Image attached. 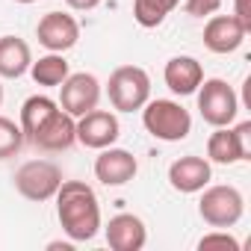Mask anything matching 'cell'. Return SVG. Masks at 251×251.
Returning a JSON list of instances; mask_svg holds the SVG:
<instances>
[{
  "label": "cell",
  "instance_id": "obj_1",
  "mask_svg": "<svg viewBox=\"0 0 251 251\" xmlns=\"http://www.w3.org/2000/svg\"><path fill=\"white\" fill-rule=\"evenodd\" d=\"M56 219L71 242H89L100 230V204L86 180H62L56 189Z\"/></svg>",
  "mask_w": 251,
  "mask_h": 251
},
{
  "label": "cell",
  "instance_id": "obj_2",
  "mask_svg": "<svg viewBox=\"0 0 251 251\" xmlns=\"http://www.w3.org/2000/svg\"><path fill=\"white\" fill-rule=\"evenodd\" d=\"M142 124L145 130L160 139V142H180L192 133V115L183 103L169 100V98H157L148 100L142 106Z\"/></svg>",
  "mask_w": 251,
  "mask_h": 251
},
{
  "label": "cell",
  "instance_id": "obj_3",
  "mask_svg": "<svg viewBox=\"0 0 251 251\" xmlns=\"http://www.w3.org/2000/svg\"><path fill=\"white\" fill-rule=\"evenodd\" d=\"M106 95L118 112H136L151 100V77L139 65H121L109 74Z\"/></svg>",
  "mask_w": 251,
  "mask_h": 251
},
{
  "label": "cell",
  "instance_id": "obj_4",
  "mask_svg": "<svg viewBox=\"0 0 251 251\" xmlns=\"http://www.w3.org/2000/svg\"><path fill=\"white\" fill-rule=\"evenodd\" d=\"M245 213V198L236 186L219 183V186H204L201 201H198V216L210 227H233Z\"/></svg>",
  "mask_w": 251,
  "mask_h": 251
},
{
  "label": "cell",
  "instance_id": "obj_5",
  "mask_svg": "<svg viewBox=\"0 0 251 251\" xmlns=\"http://www.w3.org/2000/svg\"><path fill=\"white\" fill-rule=\"evenodd\" d=\"M198 112L210 127H230L236 112H239V98L233 86H227L222 77L201 80L198 86Z\"/></svg>",
  "mask_w": 251,
  "mask_h": 251
},
{
  "label": "cell",
  "instance_id": "obj_6",
  "mask_svg": "<svg viewBox=\"0 0 251 251\" xmlns=\"http://www.w3.org/2000/svg\"><path fill=\"white\" fill-rule=\"evenodd\" d=\"M62 169L53 160H30L15 172V189L27 201H50L62 183Z\"/></svg>",
  "mask_w": 251,
  "mask_h": 251
},
{
  "label": "cell",
  "instance_id": "obj_7",
  "mask_svg": "<svg viewBox=\"0 0 251 251\" xmlns=\"http://www.w3.org/2000/svg\"><path fill=\"white\" fill-rule=\"evenodd\" d=\"M98 100H100V83H98V77L80 71V74H68V77L62 80V86H59V100H56V103H59L68 115L80 118V115L92 112V109L98 106Z\"/></svg>",
  "mask_w": 251,
  "mask_h": 251
},
{
  "label": "cell",
  "instance_id": "obj_8",
  "mask_svg": "<svg viewBox=\"0 0 251 251\" xmlns=\"http://www.w3.org/2000/svg\"><path fill=\"white\" fill-rule=\"evenodd\" d=\"M118 136H121V124L106 109H98L95 106L92 112H86V115L77 118V142L86 145V148H92V151H100V148L115 145Z\"/></svg>",
  "mask_w": 251,
  "mask_h": 251
},
{
  "label": "cell",
  "instance_id": "obj_9",
  "mask_svg": "<svg viewBox=\"0 0 251 251\" xmlns=\"http://www.w3.org/2000/svg\"><path fill=\"white\" fill-rule=\"evenodd\" d=\"M36 39L50 53H65L80 42V24L68 12H48L36 27Z\"/></svg>",
  "mask_w": 251,
  "mask_h": 251
},
{
  "label": "cell",
  "instance_id": "obj_10",
  "mask_svg": "<svg viewBox=\"0 0 251 251\" xmlns=\"http://www.w3.org/2000/svg\"><path fill=\"white\" fill-rule=\"evenodd\" d=\"M74 142H77V118L68 115L62 106L42 124V127L33 133V139H30V145H36V148L45 151V154L68 151Z\"/></svg>",
  "mask_w": 251,
  "mask_h": 251
},
{
  "label": "cell",
  "instance_id": "obj_11",
  "mask_svg": "<svg viewBox=\"0 0 251 251\" xmlns=\"http://www.w3.org/2000/svg\"><path fill=\"white\" fill-rule=\"evenodd\" d=\"M139 172V163L130 151L124 148H100L98 160H95V177L103 183V186H124L130 183Z\"/></svg>",
  "mask_w": 251,
  "mask_h": 251
},
{
  "label": "cell",
  "instance_id": "obj_12",
  "mask_svg": "<svg viewBox=\"0 0 251 251\" xmlns=\"http://www.w3.org/2000/svg\"><path fill=\"white\" fill-rule=\"evenodd\" d=\"M103 233H106V245L112 251H142L145 242H148V227L133 213L112 216L109 225L103 227Z\"/></svg>",
  "mask_w": 251,
  "mask_h": 251
},
{
  "label": "cell",
  "instance_id": "obj_13",
  "mask_svg": "<svg viewBox=\"0 0 251 251\" xmlns=\"http://www.w3.org/2000/svg\"><path fill=\"white\" fill-rule=\"evenodd\" d=\"M248 30L236 15H213L204 27V45L213 53H233L242 48Z\"/></svg>",
  "mask_w": 251,
  "mask_h": 251
},
{
  "label": "cell",
  "instance_id": "obj_14",
  "mask_svg": "<svg viewBox=\"0 0 251 251\" xmlns=\"http://www.w3.org/2000/svg\"><path fill=\"white\" fill-rule=\"evenodd\" d=\"M210 180H213V169H210V160H204V157L189 154L169 166V183H172V189H177L183 195L201 192Z\"/></svg>",
  "mask_w": 251,
  "mask_h": 251
},
{
  "label": "cell",
  "instance_id": "obj_15",
  "mask_svg": "<svg viewBox=\"0 0 251 251\" xmlns=\"http://www.w3.org/2000/svg\"><path fill=\"white\" fill-rule=\"evenodd\" d=\"M163 80L166 86L175 92V95H195L201 80H204V68L195 56H172L166 62V71H163Z\"/></svg>",
  "mask_w": 251,
  "mask_h": 251
},
{
  "label": "cell",
  "instance_id": "obj_16",
  "mask_svg": "<svg viewBox=\"0 0 251 251\" xmlns=\"http://www.w3.org/2000/svg\"><path fill=\"white\" fill-rule=\"evenodd\" d=\"M33 65V50L24 39L18 36H0V77L3 80H18L30 71Z\"/></svg>",
  "mask_w": 251,
  "mask_h": 251
},
{
  "label": "cell",
  "instance_id": "obj_17",
  "mask_svg": "<svg viewBox=\"0 0 251 251\" xmlns=\"http://www.w3.org/2000/svg\"><path fill=\"white\" fill-rule=\"evenodd\" d=\"M56 109H59V103H56L53 98H48V95H33V98L24 100V106H21V133H24L27 142L33 139V133L42 127V124H45Z\"/></svg>",
  "mask_w": 251,
  "mask_h": 251
},
{
  "label": "cell",
  "instance_id": "obj_18",
  "mask_svg": "<svg viewBox=\"0 0 251 251\" xmlns=\"http://www.w3.org/2000/svg\"><path fill=\"white\" fill-rule=\"evenodd\" d=\"M207 160H210V163H219V166L242 163L230 127H216V133H210V139H207Z\"/></svg>",
  "mask_w": 251,
  "mask_h": 251
},
{
  "label": "cell",
  "instance_id": "obj_19",
  "mask_svg": "<svg viewBox=\"0 0 251 251\" xmlns=\"http://www.w3.org/2000/svg\"><path fill=\"white\" fill-rule=\"evenodd\" d=\"M30 74L39 86H62V80L71 71H68V62H65L62 53H48V56H39L30 65Z\"/></svg>",
  "mask_w": 251,
  "mask_h": 251
},
{
  "label": "cell",
  "instance_id": "obj_20",
  "mask_svg": "<svg viewBox=\"0 0 251 251\" xmlns=\"http://www.w3.org/2000/svg\"><path fill=\"white\" fill-rule=\"evenodd\" d=\"M177 3L180 0H133V18L139 27L151 30V27H160Z\"/></svg>",
  "mask_w": 251,
  "mask_h": 251
},
{
  "label": "cell",
  "instance_id": "obj_21",
  "mask_svg": "<svg viewBox=\"0 0 251 251\" xmlns=\"http://www.w3.org/2000/svg\"><path fill=\"white\" fill-rule=\"evenodd\" d=\"M24 133H21V124H15L12 118L0 115V160H9L24 148Z\"/></svg>",
  "mask_w": 251,
  "mask_h": 251
},
{
  "label": "cell",
  "instance_id": "obj_22",
  "mask_svg": "<svg viewBox=\"0 0 251 251\" xmlns=\"http://www.w3.org/2000/svg\"><path fill=\"white\" fill-rule=\"evenodd\" d=\"M198 248L201 251H213V248H225V251H239V239L227 233V227H216L213 233L201 236L198 239Z\"/></svg>",
  "mask_w": 251,
  "mask_h": 251
},
{
  "label": "cell",
  "instance_id": "obj_23",
  "mask_svg": "<svg viewBox=\"0 0 251 251\" xmlns=\"http://www.w3.org/2000/svg\"><path fill=\"white\" fill-rule=\"evenodd\" d=\"M233 130V139H236V148H239V160H251V121H239Z\"/></svg>",
  "mask_w": 251,
  "mask_h": 251
},
{
  "label": "cell",
  "instance_id": "obj_24",
  "mask_svg": "<svg viewBox=\"0 0 251 251\" xmlns=\"http://www.w3.org/2000/svg\"><path fill=\"white\" fill-rule=\"evenodd\" d=\"M219 6H222V0H186V3H183L186 15H192V18L213 15V12H219Z\"/></svg>",
  "mask_w": 251,
  "mask_h": 251
},
{
  "label": "cell",
  "instance_id": "obj_25",
  "mask_svg": "<svg viewBox=\"0 0 251 251\" xmlns=\"http://www.w3.org/2000/svg\"><path fill=\"white\" fill-rule=\"evenodd\" d=\"M230 15H236L242 21V27L251 33V0H233V12Z\"/></svg>",
  "mask_w": 251,
  "mask_h": 251
},
{
  "label": "cell",
  "instance_id": "obj_26",
  "mask_svg": "<svg viewBox=\"0 0 251 251\" xmlns=\"http://www.w3.org/2000/svg\"><path fill=\"white\" fill-rule=\"evenodd\" d=\"M65 3H68L71 9H77V12H92L100 0H65Z\"/></svg>",
  "mask_w": 251,
  "mask_h": 251
},
{
  "label": "cell",
  "instance_id": "obj_27",
  "mask_svg": "<svg viewBox=\"0 0 251 251\" xmlns=\"http://www.w3.org/2000/svg\"><path fill=\"white\" fill-rule=\"evenodd\" d=\"M0 103H3V83H0Z\"/></svg>",
  "mask_w": 251,
  "mask_h": 251
},
{
  "label": "cell",
  "instance_id": "obj_28",
  "mask_svg": "<svg viewBox=\"0 0 251 251\" xmlns=\"http://www.w3.org/2000/svg\"><path fill=\"white\" fill-rule=\"evenodd\" d=\"M15 3H36V0H15Z\"/></svg>",
  "mask_w": 251,
  "mask_h": 251
}]
</instances>
